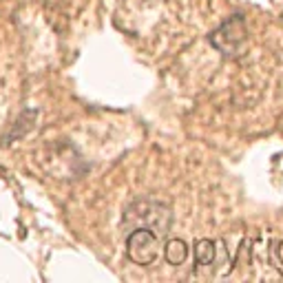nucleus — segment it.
<instances>
[{
    "instance_id": "obj_1",
    "label": "nucleus",
    "mask_w": 283,
    "mask_h": 283,
    "mask_svg": "<svg viewBox=\"0 0 283 283\" xmlns=\"http://www.w3.org/2000/svg\"><path fill=\"white\" fill-rule=\"evenodd\" d=\"M171 226L173 208L168 201H161L157 197H140L124 210V228H129V233L135 228H146L161 239L168 235Z\"/></svg>"
},
{
    "instance_id": "obj_2",
    "label": "nucleus",
    "mask_w": 283,
    "mask_h": 283,
    "mask_svg": "<svg viewBox=\"0 0 283 283\" xmlns=\"http://www.w3.org/2000/svg\"><path fill=\"white\" fill-rule=\"evenodd\" d=\"M210 44L221 55L239 58L248 44V25L241 14L230 16L226 22H221L215 31L210 33Z\"/></svg>"
},
{
    "instance_id": "obj_3",
    "label": "nucleus",
    "mask_w": 283,
    "mask_h": 283,
    "mask_svg": "<svg viewBox=\"0 0 283 283\" xmlns=\"http://www.w3.org/2000/svg\"><path fill=\"white\" fill-rule=\"evenodd\" d=\"M159 255V237L146 228H135L126 239V257L137 265H151Z\"/></svg>"
},
{
    "instance_id": "obj_4",
    "label": "nucleus",
    "mask_w": 283,
    "mask_h": 283,
    "mask_svg": "<svg viewBox=\"0 0 283 283\" xmlns=\"http://www.w3.org/2000/svg\"><path fill=\"white\" fill-rule=\"evenodd\" d=\"M164 257L171 265H182L188 259V246L182 239H171L164 248Z\"/></svg>"
},
{
    "instance_id": "obj_5",
    "label": "nucleus",
    "mask_w": 283,
    "mask_h": 283,
    "mask_svg": "<svg viewBox=\"0 0 283 283\" xmlns=\"http://www.w3.org/2000/svg\"><path fill=\"white\" fill-rule=\"evenodd\" d=\"M217 257V244L212 239H199L195 244V261L199 265H210Z\"/></svg>"
},
{
    "instance_id": "obj_6",
    "label": "nucleus",
    "mask_w": 283,
    "mask_h": 283,
    "mask_svg": "<svg viewBox=\"0 0 283 283\" xmlns=\"http://www.w3.org/2000/svg\"><path fill=\"white\" fill-rule=\"evenodd\" d=\"M272 261L276 265V270L283 274V239L281 241H276L274 248H272Z\"/></svg>"
}]
</instances>
